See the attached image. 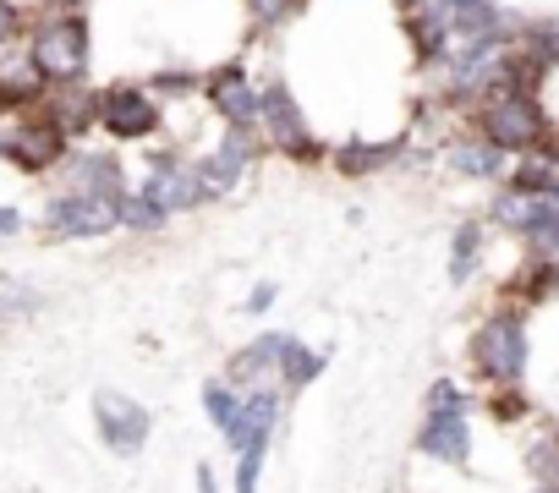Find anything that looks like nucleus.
Masks as SVG:
<instances>
[{
	"mask_svg": "<svg viewBox=\"0 0 559 493\" xmlns=\"http://www.w3.org/2000/svg\"><path fill=\"white\" fill-rule=\"evenodd\" d=\"M198 406H203V417H209V428L225 438L230 428H236V417H241V389L225 378V373H209L203 384H198Z\"/></svg>",
	"mask_w": 559,
	"mask_h": 493,
	"instance_id": "23",
	"label": "nucleus"
},
{
	"mask_svg": "<svg viewBox=\"0 0 559 493\" xmlns=\"http://www.w3.org/2000/svg\"><path fill=\"white\" fill-rule=\"evenodd\" d=\"M263 466H269L263 449H241V455H230V493H258V488H263Z\"/></svg>",
	"mask_w": 559,
	"mask_h": 493,
	"instance_id": "29",
	"label": "nucleus"
},
{
	"mask_svg": "<svg viewBox=\"0 0 559 493\" xmlns=\"http://www.w3.org/2000/svg\"><path fill=\"white\" fill-rule=\"evenodd\" d=\"M466 378L477 389L532 378V308L493 297V308L477 313V324L466 335Z\"/></svg>",
	"mask_w": 559,
	"mask_h": 493,
	"instance_id": "1",
	"label": "nucleus"
},
{
	"mask_svg": "<svg viewBox=\"0 0 559 493\" xmlns=\"http://www.w3.org/2000/svg\"><path fill=\"white\" fill-rule=\"evenodd\" d=\"M28 56H34V67H39L50 83H61V88L83 83V72H88V17L72 12V7L56 12V17H45V23L34 28Z\"/></svg>",
	"mask_w": 559,
	"mask_h": 493,
	"instance_id": "4",
	"label": "nucleus"
},
{
	"mask_svg": "<svg viewBox=\"0 0 559 493\" xmlns=\"http://www.w3.org/2000/svg\"><path fill=\"white\" fill-rule=\"evenodd\" d=\"M477 417H488L493 428H532L543 417V406H537V395L526 384H499V389H483Z\"/></svg>",
	"mask_w": 559,
	"mask_h": 493,
	"instance_id": "20",
	"label": "nucleus"
},
{
	"mask_svg": "<svg viewBox=\"0 0 559 493\" xmlns=\"http://www.w3.org/2000/svg\"><path fill=\"white\" fill-rule=\"evenodd\" d=\"M99 127L116 143H148L165 127V105L138 83H110V88H99Z\"/></svg>",
	"mask_w": 559,
	"mask_h": 493,
	"instance_id": "8",
	"label": "nucleus"
},
{
	"mask_svg": "<svg viewBox=\"0 0 559 493\" xmlns=\"http://www.w3.org/2000/svg\"><path fill=\"white\" fill-rule=\"evenodd\" d=\"M274 302H280V286H274V280H258V286L247 291V302H241V313H247V318H263V313H269Z\"/></svg>",
	"mask_w": 559,
	"mask_h": 493,
	"instance_id": "30",
	"label": "nucleus"
},
{
	"mask_svg": "<svg viewBox=\"0 0 559 493\" xmlns=\"http://www.w3.org/2000/svg\"><path fill=\"white\" fill-rule=\"evenodd\" d=\"M286 417H292V395H286V384H280V378H269L258 389H241V417L225 433V449L230 455H241V449H263L269 455L274 438L286 433Z\"/></svg>",
	"mask_w": 559,
	"mask_h": 493,
	"instance_id": "6",
	"label": "nucleus"
},
{
	"mask_svg": "<svg viewBox=\"0 0 559 493\" xmlns=\"http://www.w3.org/2000/svg\"><path fill=\"white\" fill-rule=\"evenodd\" d=\"M472 449H477L472 417H417V433H412V455L417 460L466 471L472 466Z\"/></svg>",
	"mask_w": 559,
	"mask_h": 493,
	"instance_id": "13",
	"label": "nucleus"
},
{
	"mask_svg": "<svg viewBox=\"0 0 559 493\" xmlns=\"http://www.w3.org/2000/svg\"><path fill=\"white\" fill-rule=\"evenodd\" d=\"M67 192H105V197H127V165L110 148H72L67 154Z\"/></svg>",
	"mask_w": 559,
	"mask_h": 493,
	"instance_id": "17",
	"label": "nucleus"
},
{
	"mask_svg": "<svg viewBox=\"0 0 559 493\" xmlns=\"http://www.w3.org/2000/svg\"><path fill=\"white\" fill-rule=\"evenodd\" d=\"M241 7H247L252 28L274 34V28H286V23H297V12H302V0H241Z\"/></svg>",
	"mask_w": 559,
	"mask_h": 493,
	"instance_id": "28",
	"label": "nucleus"
},
{
	"mask_svg": "<svg viewBox=\"0 0 559 493\" xmlns=\"http://www.w3.org/2000/svg\"><path fill=\"white\" fill-rule=\"evenodd\" d=\"M0 154H7V137H0Z\"/></svg>",
	"mask_w": 559,
	"mask_h": 493,
	"instance_id": "37",
	"label": "nucleus"
},
{
	"mask_svg": "<svg viewBox=\"0 0 559 493\" xmlns=\"http://www.w3.org/2000/svg\"><path fill=\"white\" fill-rule=\"evenodd\" d=\"M17 34H23V12L12 7V0H0V50H7Z\"/></svg>",
	"mask_w": 559,
	"mask_h": 493,
	"instance_id": "32",
	"label": "nucleus"
},
{
	"mask_svg": "<svg viewBox=\"0 0 559 493\" xmlns=\"http://www.w3.org/2000/svg\"><path fill=\"white\" fill-rule=\"evenodd\" d=\"M439 159H444V170L461 176V181H504V176H510V154L493 148L488 137H477L472 127L455 132V137H444V143H439Z\"/></svg>",
	"mask_w": 559,
	"mask_h": 493,
	"instance_id": "16",
	"label": "nucleus"
},
{
	"mask_svg": "<svg viewBox=\"0 0 559 493\" xmlns=\"http://www.w3.org/2000/svg\"><path fill=\"white\" fill-rule=\"evenodd\" d=\"M192 488H198V493H230V482L219 477V466H214L209 455H203V460L192 466Z\"/></svg>",
	"mask_w": 559,
	"mask_h": 493,
	"instance_id": "31",
	"label": "nucleus"
},
{
	"mask_svg": "<svg viewBox=\"0 0 559 493\" xmlns=\"http://www.w3.org/2000/svg\"><path fill=\"white\" fill-rule=\"evenodd\" d=\"M548 302H559V258H548Z\"/></svg>",
	"mask_w": 559,
	"mask_h": 493,
	"instance_id": "34",
	"label": "nucleus"
},
{
	"mask_svg": "<svg viewBox=\"0 0 559 493\" xmlns=\"http://www.w3.org/2000/svg\"><path fill=\"white\" fill-rule=\"evenodd\" d=\"M39 219L61 241H99V236L121 230V197H105V192H56Z\"/></svg>",
	"mask_w": 559,
	"mask_h": 493,
	"instance_id": "7",
	"label": "nucleus"
},
{
	"mask_svg": "<svg viewBox=\"0 0 559 493\" xmlns=\"http://www.w3.org/2000/svg\"><path fill=\"white\" fill-rule=\"evenodd\" d=\"M439 7H444V12H450V17H455V12H461V7H472V0H439Z\"/></svg>",
	"mask_w": 559,
	"mask_h": 493,
	"instance_id": "35",
	"label": "nucleus"
},
{
	"mask_svg": "<svg viewBox=\"0 0 559 493\" xmlns=\"http://www.w3.org/2000/svg\"><path fill=\"white\" fill-rule=\"evenodd\" d=\"M521 477L532 488H559V417H537L521 438Z\"/></svg>",
	"mask_w": 559,
	"mask_h": 493,
	"instance_id": "19",
	"label": "nucleus"
},
{
	"mask_svg": "<svg viewBox=\"0 0 559 493\" xmlns=\"http://www.w3.org/2000/svg\"><path fill=\"white\" fill-rule=\"evenodd\" d=\"M466 121H472L477 137H488V143L504 148L510 159L537 154V148L554 137V116L543 110V94H521V88H499V94H488Z\"/></svg>",
	"mask_w": 559,
	"mask_h": 493,
	"instance_id": "2",
	"label": "nucleus"
},
{
	"mask_svg": "<svg viewBox=\"0 0 559 493\" xmlns=\"http://www.w3.org/2000/svg\"><path fill=\"white\" fill-rule=\"evenodd\" d=\"M412 148V132H395V137H346L330 148V165L346 176V181H368V176H384L390 165H401Z\"/></svg>",
	"mask_w": 559,
	"mask_h": 493,
	"instance_id": "15",
	"label": "nucleus"
},
{
	"mask_svg": "<svg viewBox=\"0 0 559 493\" xmlns=\"http://www.w3.org/2000/svg\"><path fill=\"white\" fill-rule=\"evenodd\" d=\"M292 346H297V329H258L252 340H241V346L225 357L219 373H225L236 389H258V384L280 378V368H286Z\"/></svg>",
	"mask_w": 559,
	"mask_h": 493,
	"instance_id": "11",
	"label": "nucleus"
},
{
	"mask_svg": "<svg viewBox=\"0 0 559 493\" xmlns=\"http://www.w3.org/2000/svg\"><path fill=\"white\" fill-rule=\"evenodd\" d=\"M67 154H72V137H67V127H56L50 116H34V121H23V127L7 137V154H0V159H12L17 170L39 176V170H56V165H67Z\"/></svg>",
	"mask_w": 559,
	"mask_h": 493,
	"instance_id": "14",
	"label": "nucleus"
},
{
	"mask_svg": "<svg viewBox=\"0 0 559 493\" xmlns=\"http://www.w3.org/2000/svg\"><path fill=\"white\" fill-rule=\"evenodd\" d=\"M488 219L483 214H466L455 230H450V258H444V275H450V286H472L477 275H483V264H488Z\"/></svg>",
	"mask_w": 559,
	"mask_h": 493,
	"instance_id": "18",
	"label": "nucleus"
},
{
	"mask_svg": "<svg viewBox=\"0 0 559 493\" xmlns=\"http://www.w3.org/2000/svg\"><path fill=\"white\" fill-rule=\"evenodd\" d=\"M17 230H23V214H17V208H0V241L17 236Z\"/></svg>",
	"mask_w": 559,
	"mask_h": 493,
	"instance_id": "33",
	"label": "nucleus"
},
{
	"mask_svg": "<svg viewBox=\"0 0 559 493\" xmlns=\"http://www.w3.org/2000/svg\"><path fill=\"white\" fill-rule=\"evenodd\" d=\"M148 94L165 105V99H192V94H203V72H192V67H165V72H154L148 77Z\"/></svg>",
	"mask_w": 559,
	"mask_h": 493,
	"instance_id": "26",
	"label": "nucleus"
},
{
	"mask_svg": "<svg viewBox=\"0 0 559 493\" xmlns=\"http://www.w3.org/2000/svg\"><path fill=\"white\" fill-rule=\"evenodd\" d=\"M483 400V389L472 378H455V373H439L428 389H423V417H472Z\"/></svg>",
	"mask_w": 559,
	"mask_h": 493,
	"instance_id": "22",
	"label": "nucleus"
},
{
	"mask_svg": "<svg viewBox=\"0 0 559 493\" xmlns=\"http://www.w3.org/2000/svg\"><path fill=\"white\" fill-rule=\"evenodd\" d=\"M203 105L236 127V132H258V83L247 72V61H219L214 72H203Z\"/></svg>",
	"mask_w": 559,
	"mask_h": 493,
	"instance_id": "10",
	"label": "nucleus"
},
{
	"mask_svg": "<svg viewBox=\"0 0 559 493\" xmlns=\"http://www.w3.org/2000/svg\"><path fill=\"white\" fill-rule=\"evenodd\" d=\"M324 368H330V351L297 335V346H292L286 368H280V384H286V395L297 400V395H308V389H313V384L324 378Z\"/></svg>",
	"mask_w": 559,
	"mask_h": 493,
	"instance_id": "24",
	"label": "nucleus"
},
{
	"mask_svg": "<svg viewBox=\"0 0 559 493\" xmlns=\"http://www.w3.org/2000/svg\"><path fill=\"white\" fill-rule=\"evenodd\" d=\"M39 308H45V297H39L34 286H23V280H7V275H0V324L34 318Z\"/></svg>",
	"mask_w": 559,
	"mask_h": 493,
	"instance_id": "27",
	"label": "nucleus"
},
{
	"mask_svg": "<svg viewBox=\"0 0 559 493\" xmlns=\"http://www.w3.org/2000/svg\"><path fill=\"white\" fill-rule=\"evenodd\" d=\"M526 493H559V488H526Z\"/></svg>",
	"mask_w": 559,
	"mask_h": 493,
	"instance_id": "36",
	"label": "nucleus"
},
{
	"mask_svg": "<svg viewBox=\"0 0 559 493\" xmlns=\"http://www.w3.org/2000/svg\"><path fill=\"white\" fill-rule=\"evenodd\" d=\"M94 433H99V444L110 455L138 460L148 449V438H154V411L138 395H127V389H94Z\"/></svg>",
	"mask_w": 559,
	"mask_h": 493,
	"instance_id": "5",
	"label": "nucleus"
},
{
	"mask_svg": "<svg viewBox=\"0 0 559 493\" xmlns=\"http://www.w3.org/2000/svg\"><path fill=\"white\" fill-rule=\"evenodd\" d=\"M258 137H263V148H274L280 159H297V165L330 159V143L308 127V110H302V99L286 77L258 83Z\"/></svg>",
	"mask_w": 559,
	"mask_h": 493,
	"instance_id": "3",
	"label": "nucleus"
},
{
	"mask_svg": "<svg viewBox=\"0 0 559 493\" xmlns=\"http://www.w3.org/2000/svg\"><path fill=\"white\" fill-rule=\"evenodd\" d=\"M258 143H263L258 132H236V127L219 132V143L198 159V181H203V197H209V203L230 197V192L252 176V165H258V154H263Z\"/></svg>",
	"mask_w": 559,
	"mask_h": 493,
	"instance_id": "9",
	"label": "nucleus"
},
{
	"mask_svg": "<svg viewBox=\"0 0 559 493\" xmlns=\"http://www.w3.org/2000/svg\"><path fill=\"white\" fill-rule=\"evenodd\" d=\"M45 94H50V77L34 67V56L0 67V110H28V105H45Z\"/></svg>",
	"mask_w": 559,
	"mask_h": 493,
	"instance_id": "21",
	"label": "nucleus"
},
{
	"mask_svg": "<svg viewBox=\"0 0 559 493\" xmlns=\"http://www.w3.org/2000/svg\"><path fill=\"white\" fill-rule=\"evenodd\" d=\"M170 219H176V214H170L159 197H148L143 187H132V192L121 197V230H127V236H165Z\"/></svg>",
	"mask_w": 559,
	"mask_h": 493,
	"instance_id": "25",
	"label": "nucleus"
},
{
	"mask_svg": "<svg viewBox=\"0 0 559 493\" xmlns=\"http://www.w3.org/2000/svg\"><path fill=\"white\" fill-rule=\"evenodd\" d=\"M143 192L159 197L170 214H192V208L209 203V197H203V181H198V159H187V154H176V148H154V154H148Z\"/></svg>",
	"mask_w": 559,
	"mask_h": 493,
	"instance_id": "12",
	"label": "nucleus"
}]
</instances>
